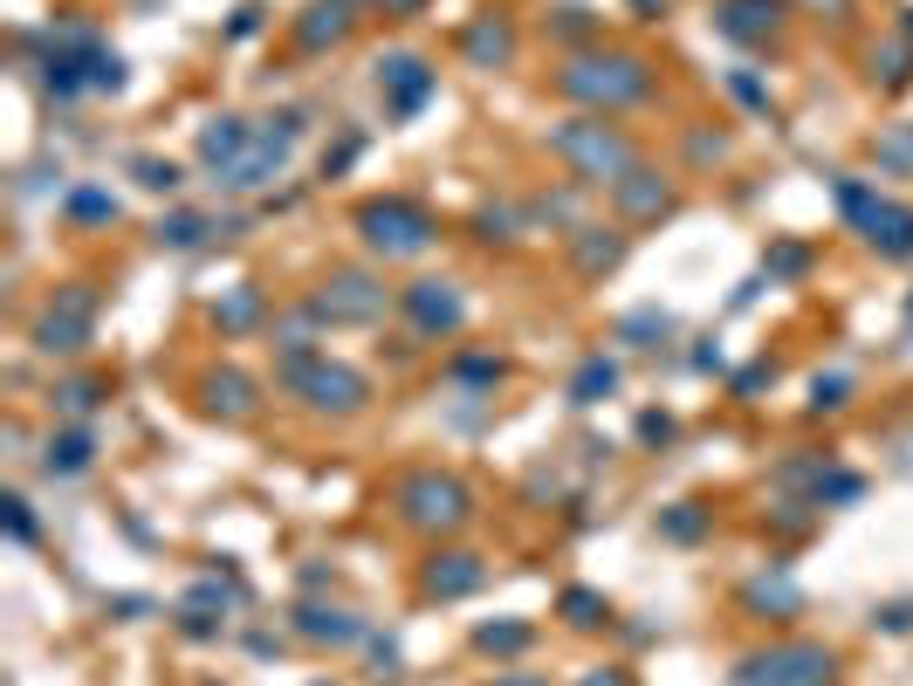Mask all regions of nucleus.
Listing matches in <instances>:
<instances>
[{
  "mask_svg": "<svg viewBox=\"0 0 913 686\" xmlns=\"http://www.w3.org/2000/svg\"><path fill=\"white\" fill-rule=\"evenodd\" d=\"M557 90L591 103V110H625V103H646L653 97V69L639 56H577L564 76H557Z\"/></svg>",
  "mask_w": 913,
  "mask_h": 686,
  "instance_id": "1",
  "label": "nucleus"
},
{
  "mask_svg": "<svg viewBox=\"0 0 913 686\" xmlns=\"http://www.w3.org/2000/svg\"><path fill=\"white\" fill-rule=\"evenodd\" d=\"M549 151L584 179V186H618L632 172V145L605 125V117H570V125L549 131Z\"/></svg>",
  "mask_w": 913,
  "mask_h": 686,
  "instance_id": "2",
  "label": "nucleus"
},
{
  "mask_svg": "<svg viewBox=\"0 0 913 686\" xmlns=\"http://www.w3.org/2000/svg\"><path fill=\"white\" fill-rule=\"evenodd\" d=\"M838 213H845L886 261H906V255H913V207H900V199L872 192V186H859V179H838Z\"/></svg>",
  "mask_w": 913,
  "mask_h": 686,
  "instance_id": "3",
  "label": "nucleus"
},
{
  "mask_svg": "<svg viewBox=\"0 0 913 686\" xmlns=\"http://www.w3.org/2000/svg\"><path fill=\"white\" fill-rule=\"evenodd\" d=\"M838 679V659L811 638H790V645H770V653H748L728 686H831Z\"/></svg>",
  "mask_w": 913,
  "mask_h": 686,
  "instance_id": "4",
  "label": "nucleus"
},
{
  "mask_svg": "<svg viewBox=\"0 0 913 686\" xmlns=\"http://www.w3.org/2000/svg\"><path fill=\"white\" fill-rule=\"evenodd\" d=\"M282 385L296 391V398H309L316 412H357L371 398V385L357 378L350 365H330L324 350H289L282 357Z\"/></svg>",
  "mask_w": 913,
  "mask_h": 686,
  "instance_id": "5",
  "label": "nucleus"
},
{
  "mask_svg": "<svg viewBox=\"0 0 913 686\" xmlns=\"http://www.w3.org/2000/svg\"><path fill=\"white\" fill-rule=\"evenodd\" d=\"M357 233H365V248L385 255V261H406V255L433 248V220H426V207H413V199H371V207H357Z\"/></svg>",
  "mask_w": 913,
  "mask_h": 686,
  "instance_id": "6",
  "label": "nucleus"
},
{
  "mask_svg": "<svg viewBox=\"0 0 913 686\" xmlns=\"http://www.w3.org/2000/svg\"><path fill=\"white\" fill-rule=\"evenodd\" d=\"M399 515L413 521V529H426V536H447V529H460V521L474 515V501H467V488L454 474H406L399 480Z\"/></svg>",
  "mask_w": 913,
  "mask_h": 686,
  "instance_id": "7",
  "label": "nucleus"
},
{
  "mask_svg": "<svg viewBox=\"0 0 913 686\" xmlns=\"http://www.w3.org/2000/svg\"><path fill=\"white\" fill-rule=\"evenodd\" d=\"M97 330V296L83 289V281H69V289L49 296V309L34 316V344H42L49 357H69V350H83Z\"/></svg>",
  "mask_w": 913,
  "mask_h": 686,
  "instance_id": "8",
  "label": "nucleus"
},
{
  "mask_svg": "<svg viewBox=\"0 0 913 686\" xmlns=\"http://www.w3.org/2000/svg\"><path fill=\"white\" fill-rule=\"evenodd\" d=\"M296 131H302V117H268V125L255 131V145H248V158L234 172H220V186H234V192H248V186H268L275 172L289 166V151H296Z\"/></svg>",
  "mask_w": 913,
  "mask_h": 686,
  "instance_id": "9",
  "label": "nucleus"
},
{
  "mask_svg": "<svg viewBox=\"0 0 913 686\" xmlns=\"http://www.w3.org/2000/svg\"><path fill=\"white\" fill-rule=\"evenodd\" d=\"M378 309H385V289L371 275H357V268L330 275L324 289H316V302H309V316H324V322H371Z\"/></svg>",
  "mask_w": 913,
  "mask_h": 686,
  "instance_id": "10",
  "label": "nucleus"
},
{
  "mask_svg": "<svg viewBox=\"0 0 913 686\" xmlns=\"http://www.w3.org/2000/svg\"><path fill=\"white\" fill-rule=\"evenodd\" d=\"M433 83H440V76H433V62L426 56H378V90H385V110L391 117H413L426 97H433Z\"/></svg>",
  "mask_w": 913,
  "mask_h": 686,
  "instance_id": "11",
  "label": "nucleus"
},
{
  "mask_svg": "<svg viewBox=\"0 0 913 686\" xmlns=\"http://www.w3.org/2000/svg\"><path fill=\"white\" fill-rule=\"evenodd\" d=\"M406 316H413V330H426V337H447V330H460V296H454V281H413L406 289Z\"/></svg>",
  "mask_w": 913,
  "mask_h": 686,
  "instance_id": "12",
  "label": "nucleus"
},
{
  "mask_svg": "<svg viewBox=\"0 0 913 686\" xmlns=\"http://www.w3.org/2000/svg\"><path fill=\"white\" fill-rule=\"evenodd\" d=\"M714 28H722L728 42H770L783 28V0H722V8H714Z\"/></svg>",
  "mask_w": 913,
  "mask_h": 686,
  "instance_id": "13",
  "label": "nucleus"
},
{
  "mask_svg": "<svg viewBox=\"0 0 913 686\" xmlns=\"http://www.w3.org/2000/svg\"><path fill=\"white\" fill-rule=\"evenodd\" d=\"M612 192H618V213H625V220H659V213H673V192H666L646 166H632Z\"/></svg>",
  "mask_w": 913,
  "mask_h": 686,
  "instance_id": "14",
  "label": "nucleus"
},
{
  "mask_svg": "<svg viewBox=\"0 0 913 686\" xmlns=\"http://www.w3.org/2000/svg\"><path fill=\"white\" fill-rule=\"evenodd\" d=\"M248 145H255V131L241 125V117H214V125L200 131V158H207L214 172H234V166L248 158Z\"/></svg>",
  "mask_w": 913,
  "mask_h": 686,
  "instance_id": "15",
  "label": "nucleus"
},
{
  "mask_svg": "<svg viewBox=\"0 0 913 686\" xmlns=\"http://www.w3.org/2000/svg\"><path fill=\"white\" fill-rule=\"evenodd\" d=\"M467 590H482V556H433L426 563V597H467Z\"/></svg>",
  "mask_w": 913,
  "mask_h": 686,
  "instance_id": "16",
  "label": "nucleus"
},
{
  "mask_svg": "<svg viewBox=\"0 0 913 686\" xmlns=\"http://www.w3.org/2000/svg\"><path fill=\"white\" fill-rule=\"evenodd\" d=\"M296 632L316 638V645H357V638H365V625H357L350 612H330V604H302V612H296Z\"/></svg>",
  "mask_w": 913,
  "mask_h": 686,
  "instance_id": "17",
  "label": "nucleus"
},
{
  "mask_svg": "<svg viewBox=\"0 0 913 686\" xmlns=\"http://www.w3.org/2000/svg\"><path fill=\"white\" fill-rule=\"evenodd\" d=\"M200 398H207L214 419H248V412H255V385H248L241 371H214V378L200 385Z\"/></svg>",
  "mask_w": 913,
  "mask_h": 686,
  "instance_id": "18",
  "label": "nucleus"
},
{
  "mask_svg": "<svg viewBox=\"0 0 913 686\" xmlns=\"http://www.w3.org/2000/svg\"><path fill=\"white\" fill-rule=\"evenodd\" d=\"M618 255H625V233H605V227H577V240H570L577 275H605V268H618Z\"/></svg>",
  "mask_w": 913,
  "mask_h": 686,
  "instance_id": "19",
  "label": "nucleus"
},
{
  "mask_svg": "<svg viewBox=\"0 0 913 686\" xmlns=\"http://www.w3.org/2000/svg\"><path fill=\"white\" fill-rule=\"evenodd\" d=\"M344 28H350V0H316V8L296 21V42L302 49H324V42H337Z\"/></svg>",
  "mask_w": 913,
  "mask_h": 686,
  "instance_id": "20",
  "label": "nucleus"
},
{
  "mask_svg": "<svg viewBox=\"0 0 913 686\" xmlns=\"http://www.w3.org/2000/svg\"><path fill=\"white\" fill-rule=\"evenodd\" d=\"M234 597H241V584H200V590H192L186 604H179V618H186V632H214V612H227V604Z\"/></svg>",
  "mask_w": 913,
  "mask_h": 686,
  "instance_id": "21",
  "label": "nucleus"
},
{
  "mask_svg": "<svg viewBox=\"0 0 913 686\" xmlns=\"http://www.w3.org/2000/svg\"><path fill=\"white\" fill-rule=\"evenodd\" d=\"M612 391H618V365L612 357H591V365H577V378H570V406H598Z\"/></svg>",
  "mask_w": 913,
  "mask_h": 686,
  "instance_id": "22",
  "label": "nucleus"
},
{
  "mask_svg": "<svg viewBox=\"0 0 913 686\" xmlns=\"http://www.w3.org/2000/svg\"><path fill=\"white\" fill-rule=\"evenodd\" d=\"M214 322H220L227 337H241V330H255V322H261V289H255V281H241V289H227V302L214 309Z\"/></svg>",
  "mask_w": 913,
  "mask_h": 686,
  "instance_id": "23",
  "label": "nucleus"
},
{
  "mask_svg": "<svg viewBox=\"0 0 913 686\" xmlns=\"http://www.w3.org/2000/svg\"><path fill=\"white\" fill-rule=\"evenodd\" d=\"M90 454H97V439H90L83 426H76V433H56V439H49L42 467H49V474H83V467H90Z\"/></svg>",
  "mask_w": 913,
  "mask_h": 686,
  "instance_id": "24",
  "label": "nucleus"
},
{
  "mask_svg": "<svg viewBox=\"0 0 913 686\" xmlns=\"http://www.w3.org/2000/svg\"><path fill=\"white\" fill-rule=\"evenodd\" d=\"M460 49H467L474 62H482V69H495V62H508V49H515V42H508V28L488 14V21H474V28L460 34Z\"/></svg>",
  "mask_w": 913,
  "mask_h": 686,
  "instance_id": "25",
  "label": "nucleus"
},
{
  "mask_svg": "<svg viewBox=\"0 0 913 686\" xmlns=\"http://www.w3.org/2000/svg\"><path fill=\"white\" fill-rule=\"evenodd\" d=\"M742 597H748V612H797V604H804L790 577H756Z\"/></svg>",
  "mask_w": 913,
  "mask_h": 686,
  "instance_id": "26",
  "label": "nucleus"
},
{
  "mask_svg": "<svg viewBox=\"0 0 913 686\" xmlns=\"http://www.w3.org/2000/svg\"><path fill=\"white\" fill-rule=\"evenodd\" d=\"M207 233H214L207 213H172V220H158V240H166V248H200Z\"/></svg>",
  "mask_w": 913,
  "mask_h": 686,
  "instance_id": "27",
  "label": "nucleus"
},
{
  "mask_svg": "<svg viewBox=\"0 0 913 686\" xmlns=\"http://www.w3.org/2000/svg\"><path fill=\"white\" fill-rule=\"evenodd\" d=\"M529 638H536L529 625H482V632H474V645H482V653H502V659H515Z\"/></svg>",
  "mask_w": 913,
  "mask_h": 686,
  "instance_id": "28",
  "label": "nucleus"
},
{
  "mask_svg": "<svg viewBox=\"0 0 913 686\" xmlns=\"http://www.w3.org/2000/svg\"><path fill=\"white\" fill-rule=\"evenodd\" d=\"M701 529H707V515H701L694 501H681V508H666V515H659V536H673V543H694Z\"/></svg>",
  "mask_w": 913,
  "mask_h": 686,
  "instance_id": "29",
  "label": "nucleus"
},
{
  "mask_svg": "<svg viewBox=\"0 0 913 686\" xmlns=\"http://www.w3.org/2000/svg\"><path fill=\"white\" fill-rule=\"evenodd\" d=\"M564 618H570L577 632L605 625V597H598V590H564Z\"/></svg>",
  "mask_w": 913,
  "mask_h": 686,
  "instance_id": "30",
  "label": "nucleus"
},
{
  "mask_svg": "<svg viewBox=\"0 0 913 686\" xmlns=\"http://www.w3.org/2000/svg\"><path fill=\"white\" fill-rule=\"evenodd\" d=\"M880 166H893V172H913V125H893V131H880Z\"/></svg>",
  "mask_w": 913,
  "mask_h": 686,
  "instance_id": "31",
  "label": "nucleus"
},
{
  "mask_svg": "<svg viewBox=\"0 0 913 686\" xmlns=\"http://www.w3.org/2000/svg\"><path fill=\"white\" fill-rule=\"evenodd\" d=\"M103 398V385L97 378H76V385H56V412H90Z\"/></svg>",
  "mask_w": 913,
  "mask_h": 686,
  "instance_id": "32",
  "label": "nucleus"
},
{
  "mask_svg": "<svg viewBox=\"0 0 913 686\" xmlns=\"http://www.w3.org/2000/svg\"><path fill=\"white\" fill-rule=\"evenodd\" d=\"M69 213H76V220H110V213H117V199L97 192V186H83V192H69Z\"/></svg>",
  "mask_w": 913,
  "mask_h": 686,
  "instance_id": "33",
  "label": "nucleus"
},
{
  "mask_svg": "<svg viewBox=\"0 0 913 686\" xmlns=\"http://www.w3.org/2000/svg\"><path fill=\"white\" fill-rule=\"evenodd\" d=\"M138 186H151V192H172L179 186V166H172V158H138Z\"/></svg>",
  "mask_w": 913,
  "mask_h": 686,
  "instance_id": "34",
  "label": "nucleus"
},
{
  "mask_svg": "<svg viewBox=\"0 0 913 686\" xmlns=\"http://www.w3.org/2000/svg\"><path fill=\"white\" fill-rule=\"evenodd\" d=\"M811 480H817V501H859V474H824L817 467Z\"/></svg>",
  "mask_w": 913,
  "mask_h": 686,
  "instance_id": "35",
  "label": "nucleus"
},
{
  "mask_svg": "<svg viewBox=\"0 0 913 686\" xmlns=\"http://www.w3.org/2000/svg\"><path fill=\"white\" fill-rule=\"evenodd\" d=\"M8 536H14V543H34V536H42V529H34V515H28V501H21V495H8Z\"/></svg>",
  "mask_w": 913,
  "mask_h": 686,
  "instance_id": "36",
  "label": "nucleus"
},
{
  "mask_svg": "<svg viewBox=\"0 0 913 686\" xmlns=\"http://www.w3.org/2000/svg\"><path fill=\"white\" fill-rule=\"evenodd\" d=\"M454 371H460L467 385H495V378H502V365H495V357H460Z\"/></svg>",
  "mask_w": 913,
  "mask_h": 686,
  "instance_id": "37",
  "label": "nucleus"
},
{
  "mask_svg": "<svg viewBox=\"0 0 913 686\" xmlns=\"http://www.w3.org/2000/svg\"><path fill=\"white\" fill-rule=\"evenodd\" d=\"M845 391H852L845 378H817L811 385V406H845Z\"/></svg>",
  "mask_w": 913,
  "mask_h": 686,
  "instance_id": "38",
  "label": "nucleus"
},
{
  "mask_svg": "<svg viewBox=\"0 0 913 686\" xmlns=\"http://www.w3.org/2000/svg\"><path fill=\"white\" fill-rule=\"evenodd\" d=\"M804 261H811L804 248H776V255H770V268H776V275H804Z\"/></svg>",
  "mask_w": 913,
  "mask_h": 686,
  "instance_id": "39",
  "label": "nucleus"
},
{
  "mask_svg": "<svg viewBox=\"0 0 913 686\" xmlns=\"http://www.w3.org/2000/svg\"><path fill=\"white\" fill-rule=\"evenodd\" d=\"M625 337H666V316H632Z\"/></svg>",
  "mask_w": 913,
  "mask_h": 686,
  "instance_id": "40",
  "label": "nucleus"
},
{
  "mask_svg": "<svg viewBox=\"0 0 913 686\" xmlns=\"http://www.w3.org/2000/svg\"><path fill=\"white\" fill-rule=\"evenodd\" d=\"M639 439H659V447H666V439H673V419H659V412H646V419H639Z\"/></svg>",
  "mask_w": 913,
  "mask_h": 686,
  "instance_id": "41",
  "label": "nucleus"
},
{
  "mask_svg": "<svg viewBox=\"0 0 913 686\" xmlns=\"http://www.w3.org/2000/svg\"><path fill=\"white\" fill-rule=\"evenodd\" d=\"M350 158H357V138H344L337 151H324V172H344V166H350Z\"/></svg>",
  "mask_w": 913,
  "mask_h": 686,
  "instance_id": "42",
  "label": "nucleus"
},
{
  "mask_svg": "<svg viewBox=\"0 0 913 686\" xmlns=\"http://www.w3.org/2000/svg\"><path fill=\"white\" fill-rule=\"evenodd\" d=\"M735 97H742V103H756V110L770 103V97H763V83H756V76H735Z\"/></svg>",
  "mask_w": 913,
  "mask_h": 686,
  "instance_id": "43",
  "label": "nucleus"
},
{
  "mask_svg": "<svg viewBox=\"0 0 913 686\" xmlns=\"http://www.w3.org/2000/svg\"><path fill=\"white\" fill-rule=\"evenodd\" d=\"M495 686H549V679H536V673H502Z\"/></svg>",
  "mask_w": 913,
  "mask_h": 686,
  "instance_id": "44",
  "label": "nucleus"
},
{
  "mask_svg": "<svg viewBox=\"0 0 913 686\" xmlns=\"http://www.w3.org/2000/svg\"><path fill=\"white\" fill-rule=\"evenodd\" d=\"M584 686H632V679H625V673H591Z\"/></svg>",
  "mask_w": 913,
  "mask_h": 686,
  "instance_id": "45",
  "label": "nucleus"
},
{
  "mask_svg": "<svg viewBox=\"0 0 913 686\" xmlns=\"http://www.w3.org/2000/svg\"><path fill=\"white\" fill-rule=\"evenodd\" d=\"M659 8H666V0H639V14H659Z\"/></svg>",
  "mask_w": 913,
  "mask_h": 686,
  "instance_id": "46",
  "label": "nucleus"
},
{
  "mask_svg": "<svg viewBox=\"0 0 913 686\" xmlns=\"http://www.w3.org/2000/svg\"><path fill=\"white\" fill-rule=\"evenodd\" d=\"M906 322H913V302H906Z\"/></svg>",
  "mask_w": 913,
  "mask_h": 686,
  "instance_id": "47",
  "label": "nucleus"
},
{
  "mask_svg": "<svg viewBox=\"0 0 913 686\" xmlns=\"http://www.w3.org/2000/svg\"><path fill=\"white\" fill-rule=\"evenodd\" d=\"M324 686H330V679H324Z\"/></svg>",
  "mask_w": 913,
  "mask_h": 686,
  "instance_id": "48",
  "label": "nucleus"
}]
</instances>
